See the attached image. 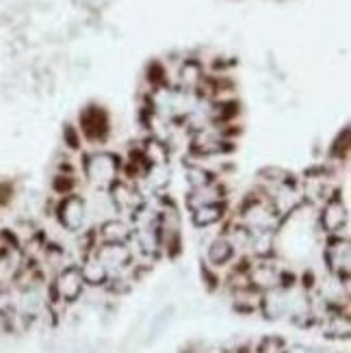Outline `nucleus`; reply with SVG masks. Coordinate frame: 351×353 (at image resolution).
Masks as SVG:
<instances>
[{
  "label": "nucleus",
  "mask_w": 351,
  "mask_h": 353,
  "mask_svg": "<svg viewBox=\"0 0 351 353\" xmlns=\"http://www.w3.org/2000/svg\"><path fill=\"white\" fill-rule=\"evenodd\" d=\"M347 219V214H345V208L341 206V202H330L321 214V223L325 225V230H330V232H334V230H339Z\"/></svg>",
  "instance_id": "6"
},
{
  "label": "nucleus",
  "mask_w": 351,
  "mask_h": 353,
  "mask_svg": "<svg viewBox=\"0 0 351 353\" xmlns=\"http://www.w3.org/2000/svg\"><path fill=\"white\" fill-rule=\"evenodd\" d=\"M85 219V204L79 197H68L63 204H61V223H63L68 230H76L81 228Z\"/></svg>",
  "instance_id": "3"
},
{
  "label": "nucleus",
  "mask_w": 351,
  "mask_h": 353,
  "mask_svg": "<svg viewBox=\"0 0 351 353\" xmlns=\"http://www.w3.org/2000/svg\"><path fill=\"white\" fill-rule=\"evenodd\" d=\"M81 275H83V280L89 284H102L106 280V275H109V271H106L104 265L96 258V260H87Z\"/></svg>",
  "instance_id": "9"
},
{
  "label": "nucleus",
  "mask_w": 351,
  "mask_h": 353,
  "mask_svg": "<svg viewBox=\"0 0 351 353\" xmlns=\"http://www.w3.org/2000/svg\"><path fill=\"white\" fill-rule=\"evenodd\" d=\"M87 174L91 180L96 182H109L115 184V176H117V163L113 157H94L87 163Z\"/></svg>",
  "instance_id": "2"
},
{
  "label": "nucleus",
  "mask_w": 351,
  "mask_h": 353,
  "mask_svg": "<svg viewBox=\"0 0 351 353\" xmlns=\"http://www.w3.org/2000/svg\"><path fill=\"white\" fill-rule=\"evenodd\" d=\"M22 265H20V258L15 252H5L0 254V284H7L11 280L18 278Z\"/></svg>",
  "instance_id": "5"
},
{
  "label": "nucleus",
  "mask_w": 351,
  "mask_h": 353,
  "mask_svg": "<svg viewBox=\"0 0 351 353\" xmlns=\"http://www.w3.org/2000/svg\"><path fill=\"white\" fill-rule=\"evenodd\" d=\"M137 193L130 191V187H126V184H113V202L119 206V208H124V210H137L141 206L139 199L134 197Z\"/></svg>",
  "instance_id": "7"
},
{
  "label": "nucleus",
  "mask_w": 351,
  "mask_h": 353,
  "mask_svg": "<svg viewBox=\"0 0 351 353\" xmlns=\"http://www.w3.org/2000/svg\"><path fill=\"white\" fill-rule=\"evenodd\" d=\"M83 275L79 269H66V271H61L59 273V278L54 282V290H57V295L61 299H66V301H74L76 297L81 295V290H83Z\"/></svg>",
  "instance_id": "1"
},
{
  "label": "nucleus",
  "mask_w": 351,
  "mask_h": 353,
  "mask_svg": "<svg viewBox=\"0 0 351 353\" xmlns=\"http://www.w3.org/2000/svg\"><path fill=\"white\" fill-rule=\"evenodd\" d=\"M221 217V206L219 204H206L195 208V223L197 225H210Z\"/></svg>",
  "instance_id": "10"
},
{
  "label": "nucleus",
  "mask_w": 351,
  "mask_h": 353,
  "mask_svg": "<svg viewBox=\"0 0 351 353\" xmlns=\"http://www.w3.org/2000/svg\"><path fill=\"white\" fill-rule=\"evenodd\" d=\"M102 236L106 239V243L121 245L130 236V230H128V225H124L121 221H109L102 228Z\"/></svg>",
  "instance_id": "8"
},
{
  "label": "nucleus",
  "mask_w": 351,
  "mask_h": 353,
  "mask_svg": "<svg viewBox=\"0 0 351 353\" xmlns=\"http://www.w3.org/2000/svg\"><path fill=\"white\" fill-rule=\"evenodd\" d=\"M210 260L215 265H223L228 258L232 256V245L230 243H225V241H215L212 243V248H210Z\"/></svg>",
  "instance_id": "11"
},
{
  "label": "nucleus",
  "mask_w": 351,
  "mask_h": 353,
  "mask_svg": "<svg viewBox=\"0 0 351 353\" xmlns=\"http://www.w3.org/2000/svg\"><path fill=\"white\" fill-rule=\"evenodd\" d=\"M325 258H328V265H330V269L334 273L341 275V269L347 271L349 269V245H347V241L332 243L328 254H325Z\"/></svg>",
  "instance_id": "4"
}]
</instances>
